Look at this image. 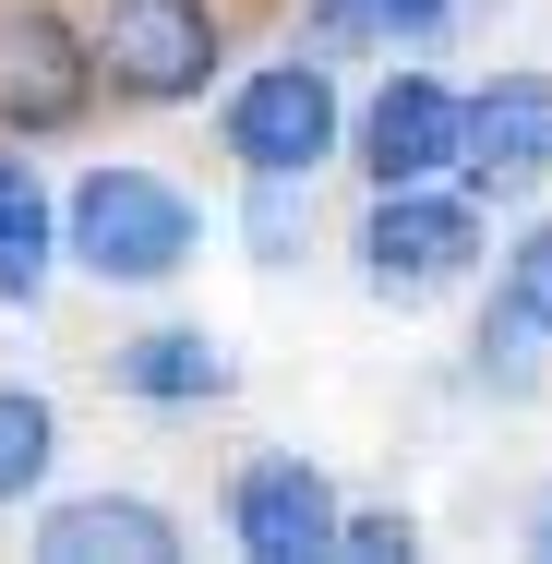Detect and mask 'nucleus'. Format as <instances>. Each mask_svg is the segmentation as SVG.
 <instances>
[{
	"label": "nucleus",
	"instance_id": "f8f14e48",
	"mask_svg": "<svg viewBox=\"0 0 552 564\" xmlns=\"http://www.w3.org/2000/svg\"><path fill=\"white\" fill-rule=\"evenodd\" d=\"M48 456H61L48 397H36V384H0V505H12V492H36V480H48Z\"/></svg>",
	"mask_w": 552,
	"mask_h": 564
},
{
	"label": "nucleus",
	"instance_id": "4468645a",
	"mask_svg": "<svg viewBox=\"0 0 552 564\" xmlns=\"http://www.w3.org/2000/svg\"><path fill=\"white\" fill-rule=\"evenodd\" d=\"M505 313H517L529 337H552V228H529V240L505 252Z\"/></svg>",
	"mask_w": 552,
	"mask_h": 564
},
{
	"label": "nucleus",
	"instance_id": "2eb2a0df",
	"mask_svg": "<svg viewBox=\"0 0 552 564\" xmlns=\"http://www.w3.org/2000/svg\"><path fill=\"white\" fill-rule=\"evenodd\" d=\"M301 181H252V252H264V264H289V252H301Z\"/></svg>",
	"mask_w": 552,
	"mask_h": 564
},
{
	"label": "nucleus",
	"instance_id": "39448f33",
	"mask_svg": "<svg viewBox=\"0 0 552 564\" xmlns=\"http://www.w3.org/2000/svg\"><path fill=\"white\" fill-rule=\"evenodd\" d=\"M97 109V36L61 12H0V120L12 132H73Z\"/></svg>",
	"mask_w": 552,
	"mask_h": 564
},
{
	"label": "nucleus",
	"instance_id": "7ed1b4c3",
	"mask_svg": "<svg viewBox=\"0 0 552 564\" xmlns=\"http://www.w3.org/2000/svg\"><path fill=\"white\" fill-rule=\"evenodd\" d=\"M336 144V85L313 48H289L277 73H252L240 97H228V156L252 169V181H313Z\"/></svg>",
	"mask_w": 552,
	"mask_h": 564
},
{
	"label": "nucleus",
	"instance_id": "0eeeda50",
	"mask_svg": "<svg viewBox=\"0 0 552 564\" xmlns=\"http://www.w3.org/2000/svg\"><path fill=\"white\" fill-rule=\"evenodd\" d=\"M456 181L468 193H529L552 181V85L505 73L493 97H456Z\"/></svg>",
	"mask_w": 552,
	"mask_h": 564
},
{
	"label": "nucleus",
	"instance_id": "20e7f679",
	"mask_svg": "<svg viewBox=\"0 0 552 564\" xmlns=\"http://www.w3.org/2000/svg\"><path fill=\"white\" fill-rule=\"evenodd\" d=\"M360 264H372L385 301H433V289H456V276L480 264V205H468V193H433V181H409V193L372 205Z\"/></svg>",
	"mask_w": 552,
	"mask_h": 564
},
{
	"label": "nucleus",
	"instance_id": "9d476101",
	"mask_svg": "<svg viewBox=\"0 0 552 564\" xmlns=\"http://www.w3.org/2000/svg\"><path fill=\"white\" fill-rule=\"evenodd\" d=\"M109 384L144 397V409H205V397H228V348L205 325H156V337H132L109 360Z\"/></svg>",
	"mask_w": 552,
	"mask_h": 564
},
{
	"label": "nucleus",
	"instance_id": "dca6fc26",
	"mask_svg": "<svg viewBox=\"0 0 552 564\" xmlns=\"http://www.w3.org/2000/svg\"><path fill=\"white\" fill-rule=\"evenodd\" d=\"M336 553L348 564H397L409 553V517H336Z\"/></svg>",
	"mask_w": 552,
	"mask_h": 564
},
{
	"label": "nucleus",
	"instance_id": "6e6552de",
	"mask_svg": "<svg viewBox=\"0 0 552 564\" xmlns=\"http://www.w3.org/2000/svg\"><path fill=\"white\" fill-rule=\"evenodd\" d=\"M360 169H372V193H409V181L456 169V97L433 73H385V97L360 109Z\"/></svg>",
	"mask_w": 552,
	"mask_h": 564
},
{
	"label": "nucleus",
	"instance_id": "f3484780",
	"mask_svg": "<svg viewBox=\"0 0 552 564\" xmlns=\"http://www.w3.org/2000/svg\"><path fill=\"white\" fill-rule=\"evenodd\" d=\"M529 529H541V553H552V505H541V517H529Z\"/></svg>",
	"mask_w": 552,
	"mask_h": 564
},
{
	"label": "nucleus",
	"instance_id": "ddd939ff",
	"mask_svg": "<svg viewBox=\"0 0 552 564\" xmlns=\"http://www.w3.org/2000/svg\"><path fill=\"white\" fill-rule=\"evenodd\" d=\"M444 12H456V0H325V12H313V61H325V48H360V36H433Z\"/></svg>",
	"mask_w": 552,
	"mask_h": 564
},
{
	"label": "nucleus",
	"instance_id": "423d86ee",
	"mask_svg": "<svg viewBox=\"0 0 552 564\" xmlns=\"http://www.w3.org/2000/svg\"><path fill=\"white\" fill-rule=\"evenodd\" d=\"M336 505L325 492V468L313 456H252L240 480H228V529H240V553L252 564H313V553H336Z\"/></svg>",
	"mask_w": 552,
	"mask_h": 564
},
{
	"label": "nucleus",
	"instance_id": "9b49d317",
	"mask_svg": "<svg viewBox=\"0 0 552 564\" xmlns=\"http://www.w3.org/2000/svg\"><path fill=\"white\" fill-rule=\"evenodd\" d=\"M48 264H61V217H48V193H36L24 169H0V301H36Z\"/></svg>",
	"mask_w": 552,
	"mask_h": 564
},
{
	"label": "nucleus",
	"instance_id": "f257e3e1",
	"mask_svg": "<svg viewBox=\"0 0 552 564\" xmlns=\"http://www.w3.org/2000/svg\"><path fill=\"white\" fill-rule=\"evenodd\" d=\"M193 193L181 181H156V169H85V193L61 205V252L85 264V276H120V289H156V276H181L193 264Z\"/></svg>",
	"mask_w": 552,
	"mask_h": 564
},
{
	"label": "nucleus",
	"instance_id": "f03ea898",
	"mask_svg": "<svg viewBox=\"0 0 552 564\" xmlns=\"http://www.w3.org/2000/svg\"><path fill=\"white\" fill-rule=\"evenodd\" d=\"M205 73H217V12L205 0H109L97 85L144 97V109H181V97H205Z\"/></svg>",
	"mask_w": 552,
	"mask_h": 564
},
{
	"label": "nucleus",
	"instance_id": "1a4fd4ad",
	"mask_svg": "<svg viewBox=\"0 0 552 564\" xmlns=\"http://www.w3.org/2000/svg\"><path fill=\"white\" fill-rule=\"evenodd\" d=\"M36 553L48 564H169L181 529H169V505H144V492H73V505H48Z\"/></svg>",
	"mask_w": 552,
	"mask_h": 564
}]
</instances>
